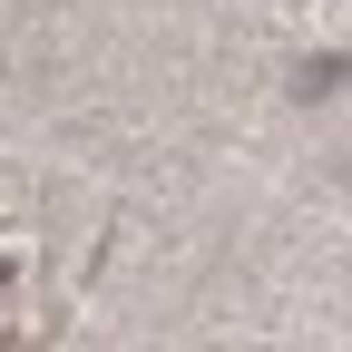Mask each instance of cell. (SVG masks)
Instances as JSON below:
<instances>
[{
    "label": "cell",
    "instance_id": "6da1fadb",
    "mask_svg": "<svg viewBox=\"0 0 352 352\" xmlns=\"http://www.w3.org/2000/svg\"><path fill=\"white\" fill-rule=\"evenodd\" d=\"M0 294H10V264H0Z\"/></svg>",
    "mask_w": 352,
    "mask_h": 352
}]
</instances>
